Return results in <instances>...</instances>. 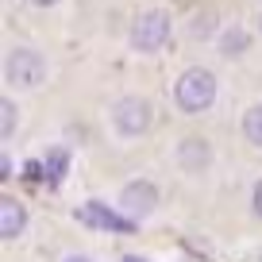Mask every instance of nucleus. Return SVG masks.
I'll use <instances>...</instances> for the list:
<instances>
[{"instance_id": "nucleus-1", "label": "nucleus", "mask_w": 262, "mask_h": 262, "mask_svg": "<svg viewBox=\"0 0 262 262\" xmlns=\"http://www.w3.org/2000/svg\"><path fill=\"white\" fill-rule=\"evenodd\" d=\"M216 93H220L216 77L208 74V70H201V66H193V70H185V74L173 81V104L185 116H196V112H208V108L216 104Z\"/></svg>"}, {"instance_id": "nucleus-18", "label": "nucleus", "mask_w": 262, "mask_h": 262, "mask_svg": "<svg viewBox=\"0 0 262 262\" xmlns=\"http://www.w3.org/2000/svg\"><path fill=\"white\" fill-rule=\"evenodd\" d=\"M258 31H262V16H258Z\"/></svg>"}, {"instance_id": "nucleus-11", "label": "nucleus", "mask_w": 262, "mask_h": 262, "mask_svg": "<svg viewBox=\"0 0 262 262\" xmlns=\"http://www.w3.org/2000/svg\"><path fill=\"white\" fill-rule=\"evenodd\" d=\"M16 127H19V108H16V100H12V97H0V139L8 143L12 135H16Z\"/></svg>"}, {"instance_id": "nucleus-10", "label": "nucleus", "mask_w": 262, "mask_h": 262, "mask_svg": "<svg viewBox=\"0 0 262 262\" xmlns=\"http://www.w3.org/2000/svg\"><path fill=\"white\" fill-rule=\"evenodd\" d=\"M247 47H251V35H247L243 27H224L220 31V54L224 58H239Z\"/></svg>"}, {"instance_id": "nucleus-7", "label": "nucleus", "mask_w": 262, "mask_h": 262, "mask_svg": "<svg viewBox=\"0 0 262 262\" xmlns=\"http://www.w3.org/2000/svg\"><path fill=\"white\" fill-rule=\"evenodd\" d=\"M27 224V212L16 196H0V239H16Z\"/></svg>"}, {"instance_id": "nucleus-4", "label": "nucleus", "mask_w": 262, "mask_h": 262, "mask_svg": "<svg viewBox=\"0 0 262 262\" xmlns=\"http://www.w3.org/2000/svg\"><path fill=\"white\" fill-rule=\"evenodd\" d=\"M112 131L116 135H123V139H139V135H147V127L155 123V108H150V100L143 97H120L112 104Z\"/></svg>"}, {"instance_id": "nucleus-17", "label": "nucleus", "mask_w": 262, "mask_h": 262, "mask_svg": "<svg viewBox=\"0 0 262 262\" xmlns=\"http://www.w3.org/2000/svg\"><path fill=\"white\" fill-rule=\"evenodd\" d=\"M120 262H147V258H139V254H123Z\"/></svg>"}, {"instance_id": "nucleus-5", "label": "nucleus", "mask_w": 262, "mask_h": 262, "mask_svg": "<svg viewBox=\"0 0 262 262\" xmlns=\"http://www.w3.org/2000/svg\"><path fill=\"white\" fill-rule=\"evenodd\" d=\"M158 185L155 181H147V178H135V181H127V185L120 189V212H127L131 220H143V216H150L158 208Z\"/></svg>"}, {"instance_id": "nucleus-8", "label": "nucleus", "mask_w": 262, "mask_h": 262, "mask_svg": "<svg viewBox=\"0 0 262 262\" xmlns=\"http://www.w3.org/2000/svg\"><path fill=\"white\" fill-rule=\"evenodd\" d=\"M81 220H85V224H97V228H104V231H123V228H131V220L108 212L104 205H85V208H81Z\"/></svg>"}, {"instance_id": "nucleus-2", "label": "nucleus", "mask_w": 262, "mask_h": 262, "mask_svg": "<svg viewBox=\"0 0 262 262\" xmlns=\"http://www.w3.org/2000/svg\"><path fill=\"white\" fill-rule=\"evenodd\" d=\"M4 81L12 89H39L47 81V58L31 47H12L4 58Z\"/></svg>"}, {"instance_id": "nucleus-12", "label": "nucleus", "mask_w": 262, "mask_h": 262, "mask_svg": "<svg viewBox=\"0 0 262 262\" xmlns=\"http://www.w3.org/2000/svg\"><path fill=\"white\" fill-rule=\"evenodd\" d=\"M243 139L251 147H262V104H251L243 116Z\"/></svg>"}, {"instance_id": "nucleus-13", "label": "nucleus", "mask_w": 262, "mask_h": 262, "mask_svg": "<svg viewBox=\"0 0 262 262\" xmlns=\"http://www.w3.org/2000/svg\"><path fill=\"white\" fill-rule=\"evenodd\" d=\"M193 39H212L216 35V12H201V16L193 19Z\"/></svg>"}, {"instance_id": "nucleus-14", "label": "nucleus", "mask_w": 262, "mask_h": 262, "mask_svg": "<svg viewBox=\"0 0 262 262\" xmlns=\"http://www.w3.org/2000/svg\"><path fill=\"white\" fill-rule=\"evenodd\" d=\"M251 208H254V216L262 220V178H258V185H254V193H251Z\"/></svg>"}, {"instance_id": "nucleus-9", "label": "nucleus", "mask_w": 262, "mask_h": 262, "mask_svg": "<svg viewBox=\"0 0 262 262\" xmlns=\"http://www.w3.org/2000/svg\"><path fill=\"white\" fill-rule=\"evenodd\" d=\"M66 170H70V150L66 147H50L47 162H42V181H47V185H58V181L66 178Z\"/></svg>"}, {"instance_id": "nucleus-3", "label": "nucleus", "mask_w": 262, "mask_h": 262, "mask_svg": "<svg viewBox=\"0 0 262 262\" xmlns=\"http://www.w3.org/2000/svg\"><path fill=\"white\" fill-rule=\"evenodd\" d=\"M170 31H173V19L166 8H147L131 19V47L143 50V54H155L170 42Z\"/></svg>"}, {"instance_id": "nucleus-15", "label": "nucleus", "mask_w": 262, "mask_h": 262, "mask_svg": "<svg viewBox=\"0 0 262 262\" xmlns=\"http://www.w3.org/2000/svg\"><path fill=\"white\" fill-rule=\"evenodd\" d=\"M27 4H31V8H54L58 0H27Z\"/></svg>"}, {"instance_id": "nucleus-16", "label": "nucleus", "mask_w": 262, "mask_h": 262, "mask_svg": "<svg viewBox=\"0 0 262 262\" xmlns=\"http://www.w3.org/2000/svg\"><path fill=\"white\" fill-rule=\"evenodd\" d=\"M62 262H93L89 254H70V258H62Z\"/></svg>"}, {"instance_id": "nucleus-6", "label": "nucleus", "mask_w": 262, "mask_h": 262, "mask_svg": "<svg viewBox=\"0 0 262 262\" xmlns=\"http://www.w3.org/2000/svg\"><path fill=\"white\" fill-rule=\"evenodd\" d=\"M208 162H212V147H208V139H201V135H189V139L178 143V166H181L185 173L208 170Z\"/></svg>"}]
</instances>
